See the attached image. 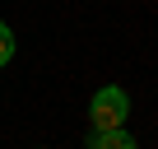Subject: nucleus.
<instances>
[{
    "label": "nucleus",
    "mask_w": 158,
    "mask_h": 149,
    "mask_svg": "<svg viewBox=\"0 0 158 149\" xmlns=\"http://www.w3.org/2000/svg\"><path fill=\"white\" fill-rule=\"evenodd\" d=\"M84 144H89V149H139V140H135L126 126H116V130H89Z\"/></svg>",
    "instance_id": "2"
},
{
    "label": "nucleus",
    "mask_w": 158,
    "mask_h": 149,
    "mask_svg": "<svg viewBox=\"0 0 158 149\" xmlns=\"http://www.w3.org/2000/svg\"><path fill=\"white\" fill-rule=\"evenodd\" d=\"M126 117H130V93L121 89V84H102L93 98H89V130H116V126H126Z\"/></svg>",
    "instance_id": "1"
},
{
    "label": "nucleus",
    "mask_w": 158,
    "mask_h": 149,
    "mask_svg": "<svg viewBox=\"0 0 158 149\" xmlns=\"http://www.w3.org/2000/svg\"><path fill=\"white\" fill-rule=\"evenodd\" d=\"M10 61H14V33H10L5 19H0V70H5Z\"/></svg>",
    "instance_id": "3"
}]
</instances>
